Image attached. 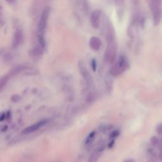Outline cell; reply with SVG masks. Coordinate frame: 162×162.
Listing matches in <instances>:
<instances>
[{
	"instance_id": "obj_1",
	"label": "cell",
	"mask_w": 162,
	"mask_h": 162,
	"mask_svg": "<svg viewBox=\"0 0 162 162\" xmlns=\"http://www.w3.org/2000/svg\"><path fill=\"white\" fill-rule=\"evenodd\" d=\"M106 41L107 46L104 53L103 60L106 64H113L117 52V44L114 29L110 22L105 25Z\"/></svg>"
},
{
	"instance_id": "obj_2",
	"label": "cell",
	"mask_w": 162,
	"mask_h": 162,
	"mask_svg": "<svg viewBox=\"0 0 162 162\" xmlns=\"http://www.w3.org/2000/svg\"><path fill=\"white\" fill-rule=\"evenodd\" d=\"M50 14V9L48 6L45 7L40 14L39 20L37 23V45L43 48L44 50L46 48L45 32L47 28L48 20Z\"/></svg>"
},
{
	"instance_id": "obj_3",
	"label": "cell",
	"mask_w": 162,
	"mask_h": 162,
	"mask_svg": "<svg viewBox=\"0 0 162 162\" xmlns=\"http://www.w3.org/2000/svg\"><path fill=\"white\" fill-rule=\"evenodd\" d=\"M148 2L153 17V24L158 25L162 19L161 0H148Z\"/></svg>"
},
{
	"instance_id": "obj_4",
	"label": "cell",
	"mask_w": 162,
	"mask_h": 162,
	"mask_svg": "<svg viewBox=\"0 0 162 162\" xmlns=\"http://www.w3.org/2000/svg\"><path fill=\"white\" fill-rule=\"evenodd\" d=\"M129 67L127 59L124 56H120L110 70V74L114 76H118L124 72Z\"/></svg>"
},
{
	"instance_id": "obj_5",
	"label": "cell",
	"mask_w": 162,
	"mask_h": 162,
	"mask_svg": "<svg viewBox=\"0 0 162 162\" xmlns=\"http://www.w3.org/2000/svg\"><path fill=\"white\" fill-rule=\"evenodd\" d=\"M78 68L80 75H82L83 78L85 80L86 83H87V86H92L93 85V77L91 75L86 67L85 64L83 62H79L78 64Z\"/></svg>"
},
{
	"instance_id": "obj_6",
	"label": "cell",
	"mask_w": 162,
	"mask_h": 162,
	"mask_svg": "<svg viewBox=\"0 0 162 162\" xmlns=\"http://www.w3.org/2000/svg\"><path fill=\"white\" fill-rule=\"evenodd\" d=\"M24 33L23 30L20 25H17L14 33L12 39V46L14 48H17L23 43Z\"/></svg>"
},
{
	"instance_id": "obj_7",
	"label": "cell",
	"mask_w": 162,
	"mask_h": 162,
	"mask_svg": "<svg viewBox=\"0 0 162 162\" xmlns=\"http://www.w3.org/2000/svg\"><path fill=\"white\" fill-rule=\"evenodd\" d=\"M102 20V12L99 10H95L90 16V22L94 29H98L101 26Z\"/></svg>"
},
{
	"instance_id": "obj_8",
	"label": "cell",
	"mask_w": 162,
	"mask_h": 162,
	"mask_svg": "<svg viewBox=\"0 0 162 162\" xmlns=\"http://www.w3.org/2000/svg\"><path fill=\"white\" fill-rule=\"evenodd\" d=\"M47 124V120H43L41 121H39L38 122L30 125L25 129H24L22 133L24 134H28L30 133H33L34 132L37 130L38 129H39L40 128H41L42 127H43L44 125H45Z\"/></svg>"
},
{
	"instance_id": "obj_9",
	"label": "cell",
	"mask_w": 162,
	"mask_h": 162,
	"mask_svg": "<svg viewBox=\"0 0 162 162\" xmlns=\"http://www.w3.org/2000/svg\"><path fill=\"white\" fill-rule=\"evenodd\" d=\"M89 44L90 48L93 50L95 51V52H98L100 49L102 43H101L99 37L96 36H92L89 39Z\"/></svg>"
},
{
	"instance_id": "obj_10",
	"label": "cell",
	"mask_w": 162,
	"mask_h": 162,
	"mask_svg": "<svg viewBox=\"0 0 162 162\" xmlns=\"http://www.w3.org/2000/svg\"><path fill=\"white\" fill-rule=\"evenodd\" d=\"M103 151V147H100L96 149L89 156L87 162H97Z\"/></svg>"
},
{
	"instance_id": "obj_11",
	"label": "cell",
	"mask_w": 162,
	"mask_h": 162,
	"mask_svg": "<svg viewBox=\"0 0 162 162\" xmlns=\"http://www.w3.org/2000/svg\"><path fill=\"white\" fill-rule=\"evenodd\" d=\"M150 143L151 144V145L153 146L156 147L158 146L159 143H160V139H158V137L156 136H153L150 139Z\"/></svg>"
},
{
	"instance_id": "obj_12",
	"label": "cell",
	"mask_w": 162,
	"mask_h": 162,
	"mask_svg": "<svg viewBox=\"0 0 162 162\" xmlns=\"http://www.w3.org/2000/svg\"><path fill=\"white\" fill-rule=\"evenodd\" d=\"M95 136V133L94 132H93V133H91L89 134V135L87 136V137L86 139V141H85V143L86 145H89L90 144L91 142H92Z\"/></svg>"
},
{
	"instance_id": "obj_13",
	"label": "cell",
	"mask_w": 162,
	"mask_h": 162,
	"mask_svg": "<svg viewBox=\"0 0 162 162\" xmlns=\"http://www.w3.org/2000/svg\"><path fill=\"white\" fill-rule=\"evenodd\" d=\"M91 66L92 67V69L94 72H96L97 69V62L95 59H93L92 61H91Z\"/></svg>"
},
{
	"instance_id": "obj_14",
	"label": "cell",
	"mask_w": 162,
	"mask_h": 162,
	"mask_svg": "<svg viewBox=\"0 0 162 162\" xmlns=\"http://www.w3.org/2000/svg\"><path fill=\"white\" fill-rule=\"evenodd\" d=\"M156 132L158 134L161 136L162 135V124H159L156 127Z\"/></svg>"
},
{
	"instance_id": "obj_15",
	"label": "cell",
	"mask_w": 162,
	"mask_h": 162,
	"mask_svg": "<svg viewBox=\"0 0 162 162\" xmlns=\"http://www.w3.org/2000/svg\"><path fill=\"white\" fill-rule=\"evenodd\" d=\"M158 148L160 151H162V139H161L160 140V143H159V145L158 146Z\"/></svg>"
},
{
	"instance_id": "obj_16",
	"label": "cell",
	"mask_w": 162,
	"mask_h": 162,
	"mask_svg": "<svg viewBox=\"0 0 162 162\" xmlns=\"http://www.w3.org/2000/svg\"><path fill=\"white\" fill-rule=\"evenodd\" d=\"M5 1L10 5H13L15 3L16 0H5Z\"/></svg>"
},
{
	"instance_id": "obj_17",
	"label": "cell",
	"mask_w": 162,
	"mask_h": 162,
	"mask_svg": "<svg viewBox=\"0 0 162 162\" xmlns=\"http://www.w3.org/2000/svg\"><path fill=\"white\" fill-rule=\"evenodd\" d=\"M124 162H135V161L133 159H127L124 161Z\"/></svg>"
},
{
	"instance_id": "obj_18",
	"label": "cell",
	"mask_w": 162,
	"mask_h": 162,
	"mask_svg": "<svg viewBox=\"0 0 162 162\" xmlns=\"http://www.w3.org/2000/svg\"><path fill=\"white\" fill-rule=\"evenodd\" d=\"M159 158H160V160L162 161V151H160V153L159 154Z\"/></svg>"
}]
</instances>
